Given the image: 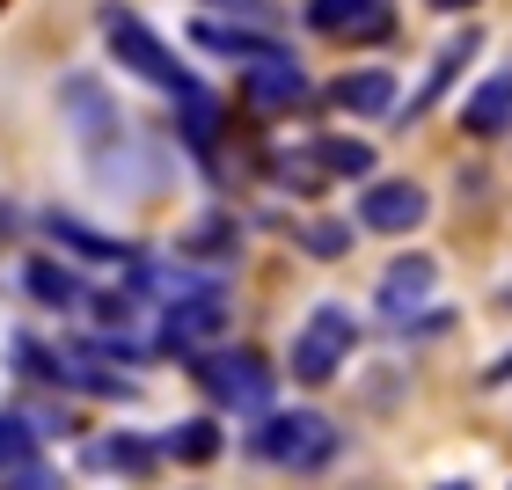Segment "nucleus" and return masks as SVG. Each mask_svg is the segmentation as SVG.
Instances as JSON below:
<instances>
[{
	"mask_svg": "<svg viewBox=\"0 0 512 490\" xmlns=\"http://www.w3.org/2000/svg\"><path fill=\"white\" fill-rule=\"evenodd\" d=\"M96 22H103V44H110V59L125 66L132 81H147V88H161V96H198V74L191 66H183L169 44H161L147 22H139L132 8H118V0H110V8H96Z\"/></svg>",
	"mask_w": 512,
	"mask_h": 490,
	"instance_id": "1",
	"label": "nucleus"
},
{
	"mask_svg": "<svg viewBox=\"0 0 512 490\" xmlns=\"http://www.w3.org/2000/svg\"><path fill=\"white\" fill-rule=\"evenodd\" d=\"M337 447H344V432L322 410H271V417H256V432H249V454L271 461V469H293V476L330 469Z\"/></svg>",
	"mask_w": 512,
	"mask_h": 490,
	"instance_id": "2",
	"label": "nucleus"
},
{
	"mask_svg": "<svg viewBox=\"0 0 512 490\" xmlns=\"http://www.w3.org/2000/svg\"><path fill=\"white\" fill-rule=\"evenodd\" d=\"M198 373V388L213 395L220 410H256V417H271V366L249 352V344H213V352H198L191 359Z\"/></svg>",
	"mask_w": 512,
	"mask_h": 490,
	"instance_id": "3",
	"label": "nucleus"
},
{
	"mask_svg": "<svg viewBox=\"0 0 512 490\" xmlns=\"http://www.w3.org/2000/svg\"><path fill=\"white\" fill-rule=\"evenodd\" d=\"M59 110L74 118L81 154L96 161V169H118V154H125V110L110 103V88L96 74H66L59 81Z\"/></svg>",
	"mask_w": 512,
	"mask_h": 490,
	"instance_id": "4",
	"label": "nucleus"
},
{
	"mask_svg": "<svg viewBox=\"0 0 512 490\" xmlns=\"http://www.w3.org/2000/svg\"><path fill=\"white\" fill-rule=\"evenodd\" d=\"M352 344H359V315L352 308H315L308 322L293 330V381L300 388H322V381H337L344 359H352Z\"/></svg>",
	"mask_w": 512,
	"mask_h": 490,
	"instance_id": "5",
	"label": "nucleus"
},
{
	"mask_svg": "<svg viewBox=\"0 0 512 490\" xmlns=\"http://www.w3.org/2000/svg\"><path fill=\"white\" fill-rule=\"evenodd\" d=\"M227 330V293L220 286H198V293H183L161 308V337H154V352H169V359H198V352H213V337Z\"/></svg>",
	"mask_w": 512,
	"mask_h": 490,
	"instance_id": "6",
	"label": "nucleus"
},
{
	"mask_svg": "<svg viewBox=\"0 0 512 490\" xmlns=\"http://www.w3.org/2000/svg\"><path fill=\"white\" fill-rule=\"evenodd\" d=\"M432 213V198H425V183H410V176H374L359 191V227L366 235H417Z\"/></svg>",
	"mask_w": 512,
	"mask_h": 490,
	"instance_id": "7",
	"label": "nucleus"
},
{
	"mask_svg": "<svg viewBox=\"0 0 512 490\" xmlns=\"http://www.w3.org/2000/svg\"><path fill=\"white\" fill-rule=\"evenodd\" d=\"M300 22L322 37H366V44H381L395 30V8L388 0H300Z\"/></svg>",
	"mask_w": 512,
	"mask_h": 490,
	"instance_id": "8",
	"label": "nucleus"
},
{
	"mask_svg": "<svg viewBox=\"0 0 512 490\" xmlns=\"http://www.w3.org/2000/svg\"><path fill=\"white\" fill-rule=\"evenodd\" d=\"M37 227H44V235H52L66 256H81V264H139V249H132V242L103 235V227H88L81 213H44Z\"/></svg>",
	"mask_w": 512,
	"mask_h": 490,
	"instance_id": "9",
	"label": "nucleus"
},
{
	"mask_svg": "<svg viewBox=\"0 0 512 490\" xmlns=\"http://www.w3.org/2000/svg\"><path fill=\"white\" fill-rule=\"evenodd\" d=\"M432 286H439V264H432V256H395V264L381 271V315L410 322V308H425Z\"/></svg>",
	"mask_w": 512,
	"mask_h": 490,
	"instance_id": "10",
	"label": "nucleus"
},
{
	"mask_svg": "<svg viewBox=\"0 0 512 490\" xmlns=\"http://www.w3.org/2000/svg\"><path fill=\"white\" fill-rule=\"evenodd\" d=\"M191 37L205 44V52H220V59H242V66H271V59H293L278 37H256V30H235V22H220V15H198L191 22Z\"/></svg>",
	"mask_w": 512,
	"mask_h": 490,
	"instance_id": "11",
	"label": "nucleus"
},
{
	"mask_svg": "<svg viewBox=\"0 0 512 490\" xmlns=\"http://www.w3.org/2000/svg\"><path fill=\"white\" fill-rule=\"evenodd\" d=\"M330 103L344 110V118H388V110H395V74H381V66L337 74L330 81Z\"/></svg>",
	"mask_w": 512,
	"mask_h": 490,
	"instance_id": "12",
	"label": "nucleus"
},
{
	"mask_svg": "<svg viewBox=\"0 0 512 490\" xmlns=\"http://www.w3.org/2000/svg\"><path fill=\"white\" fill-rule=\"evenodd\" d=\"M242 96L256 110H293L300 96H308V74H300V59H271V66H249V88Z\"/></svg>",
	"mask_w": 512,
	"mask_h": 490,
	"instance_id": "13",
	"label": "nucleus"
},
{
	"mask_svg": "<svg viewBox=\"0 0 512 490\" xmlns=\"http://www.w3.org/2000/svg\"><path fill=\"white\" fill-rule=\"evenodd\" d=\"M161 461V439H139V432H110L88 447V469H103V476H147Z\"/></svg>",
	"mask_w": 512,
	"mask_h": 490,
	"instance_id": "14",
	"label": "nucleus"
},
{
	"mask_svg": "<svg viewBox=\"0 0 512 490\" xmlns=\"http://www.w3.org/2000/svg\"><path fill=\"white\" fill-rule=\"evenodd\" d=\"M461 125H469L476 139H498L512 125V74H491L469 88V103H461Z\"/></svg>",
	"mask_w": 512,
	"mask_h": 490,
	"instance_id": "15",
	"label": "nucleus"
},
{
	"mask_svg": "<svg viewBox=\"0 0 512 490\" xmlns=\"http://www.w3.org/2000/svg\"><path fill=\"white\" fill-rule=\"evenodd\" d=\"M22 293H30L37 308H81L88 300V286L66 264H52V256H30V264H22Z\"/></svg>",
	"mask_w": 512,
	"mask_h": 490,
	"instance_id": "16",
	"label": "nucleus"
},
{
	"mask_svg": "<svg viewBox=\"0 0 512 490\" xmlns=\"http://www.w3.org/2000/svg\"><path fill=\"white\" fill-rule=\"evenodd\" d=\"M37 417H22V410H0V476H22V469H37Z\"/></svg>",
	"mask_w": 512,
	"mask_h": 490,
	"instance_id": "17",
	"label": "nucleus"
},
{
	"mask_svg": "<svg viewBox=\"0 0 512 490\" xmlns=\"http://www.w3.org/2000/svg\"><path fill=\"white\" fill-rule=\"evenodd\" d=\"M476 44H483V30H461V37L447 44V52L432 59V81H425V88L410 96V110H425V103H439V96H447V88H454V74H461V66L476 59Z\"/></svg>",
	"mask_w": 512,
	"mask_h": 490,
	"instance_id": "18",
	"label": "nucleus"
},
{
	"mask_svg": "<svg viewBox=\"0 0 512 490\" xmlns=\"http://www.w3.org/2000/svg\"><path fill=\"white\" fill-rule=\"evenodd\" d=\"M315 169L322 176H374V147L366 139H315Z\"/></svg>",
	"mask_w": 512,
	"mask_h": 490,
	"instance_id": "19",
	"label": "nucleus"
},
{
	"mask_svg": "<svg viewBox=\"0 0 512 490\" xmlns=\"http://www.w3.org/2000/svg\"><path fill=\"white\" fill-rule=\"evenodd\" d=\"M161 454H176V461H213V454H220V425H213V417H183L176 432H161Z\"/></svg>",
	"mask_w": 512,
	"mask_h": 490,
	"instance_id": "20",
	"label": "nucleus"
},
{
	"mask_svg": "<svg viewBox=\"0 0 512 490\" xmlns=\"http://www.w3.org/2000/svg\"><path fill=\"white\" fill-rule=\"evenodd\" d=\"M176 118H183V147H191V154H213V139H220V103L205 96V88L176 103Z\"/></svg>",
	"mask_w": 512,
	"mask_h": 490,
	"instance_id": "21",
	"label": "nucleus"
},
{
	"mask_svg": "<svg viewBox=\"0 0 512 490\" xmlns=\"http://www.w3.org/2000/svg\"><path fill=\"white\" fill-rule=\"evenodd\" d=\"M235 249H242V227L220 220V213H205L191 235H183V256H213V264H220V256H235Z\"/></svg>",
	"mask_w": 512,
	"mask_h": 490,
	"instance_id": "22",
	"label": "nucleus"
},
{
	"mask_svg": "<svg viewBox=\"0 0 512 490\" xmlns=\"http://www.w3.org/2000/svg\"><path fill=\"white\" fill-rule=\"evenodd\" d=\"M300 249L322 256V264H337V256L352 249V227H344V220H308V227H300Z\"/></svg>",
	"mask_w": 512,
	"mask_h": 490,
	"instance_id": "23",
	"label": "nucleus"
},
{
	"mask_svg": "<svg viewBox=\"0 0 512 490\" xmlns=\"http://www.w3.org/2000/svg\"><path fill=\"white\" fill-rule=\"evenodd\" d=\"M205 8H220V15H256V22H264L271 0H205Z\"/></svg>",
	"mask_w": 512,
	"mask_h": 490,
	"instance_id": "24",
	"label": "nucleus"
},
{
	"mask_svg": "<svg viewBox=\"0 0 512 490\" xmlns=\"http://www.w3.org/2000/svg\"><path fill=\"white\" fill-rule=\"evenodd\" d=\"M15 490H52V476H44V469H22V476H8Z\"/></svg>",
	"mask_w": 512,
	"mask_h": 490,
	"instance_id": "25",
	"label": "nucleus"
},
{
	"mask_svg": "<svg viewBox=\"0 0 512 490\" xmlns=\"http://www.w3.org/2000/svg\"><path fill=\"white\" fill-rule=\"evenodd\" d=\"M425 8H439V15H469L476 0H425Z\"/></svg>",
	"mask_w": 512,
	"mask_h": 490,
	"instance_id": "26",
	"label": "nucleus"
},
{
	"mask_svg": "<svg viewBox=\"0 0 512 490\" xmlns=\"http://www.w3.org/2000/svg\"><path fill=\"white\" fill-rule=\"evenodd\" d=\"M15 227H22V213H15V205H0V242H8Z\"/></svg>",
	"mask_w": 512,
	"mask_h": 490,
	"instance_id": "27",
	"label": "nucleus"
},
{
	"mask_svg": "<svg viewBox=\"0 0 512 490\" xmlns=\"http://www.w3.org/2000/svg\"><path fill=\"white\" fill-rule=\"evenodd\" d=\"M483 381H512V352H505V359H498L491 373H483Z\"/></svg>",
	"mask_w": 512,
	"mask_h": 490,
	"instance_id": "28",
	"label": "nucleus"
},
{
	"mask_svg": "<svg viewBox=\"0 0 512 490\" xmlns=\"http://www.w3.org/2000/svg\"><path fill=\"white\" fill-rule=\"evenodd\" d=\"M439 490H476V483H439Z\"/></svg>",
	"mask_w": 512,
	"mask_h": 490,
	"instance_id": "29",
	"label": "nucleus"
}]
</instances>
